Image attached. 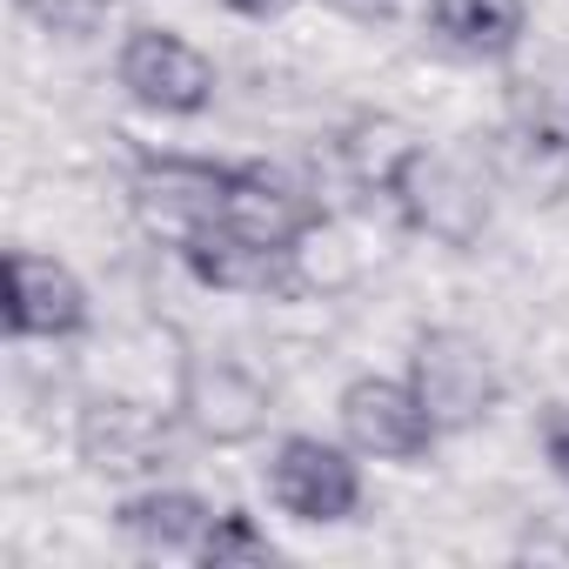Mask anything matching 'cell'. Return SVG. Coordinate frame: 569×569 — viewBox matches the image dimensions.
Masks as SVG:
<instances>
[{"label": "cell", "mask_w": 569, "mask_h": 569, "mask_svg": "<svg viewBox=\"0 0 569 569\" xmlns=\"http://www.w3.org/2000/svg\"><path fill=\"white\" fill-rule=\"evenodd\" d=\"M194 562L201 569H254V562H274V542H268V529L248 509H214Z\"/></svg>", "instance_id": "obj_15"}, {"label": "cell", "mask_w": 569, "mask_h": 569, "mask_svg": "<svg viewBox=\"0 0 569 569\" xmlns=\"http://www.w3.org/2000/svg\"><path fill=\"white\" fill-rule=\"evenodd\" d=\"M336 422H342V442L362 462H422L442 442V429L422 409V396L409 389V376H356V382H342Z\"/></svg>", "instance_id": "obj_6"}, {"label": "cell", "mask_w": 569, "mask_h": 569, "mask_svg": "<svg viewBox=\"0 0 569 569\" xmlns=\"http://www.w3.org/2000/svg\"><path fill=\"white\" fill-rule=\"evenodd\" d=\"M208 522H214V509L194 496V489H141V496H128L121 509H114V529L141 549V556H194L201 549V536H208Z\"/></svg>", "instance_id": "obj_11"}, {"label": "cell", "mask_w": 569, "mask_h": 569, "mask_svg": "<svg viewBox=\"0 0 569 569\" xmlns=\"http://www.w3.org/2000/svg\"><path fill=\"white\" fill-rule=\"evenodd\" d=\"M268 409H274V396H268V382L248 362H234V356H194V362H181L174 416L201 442H214V449L254 442L268 429Z\"/></svg>", "instance_id": "obj_7"}, {"label": "cell", "mask_w": 569, "mask_h": 569, "mask_svg": "<svg viewBox=\"0 0 569 569\" xmlns=\"http://www.w3.org/2000/svg\"><path fill=\"white\" fill-rule=\"evenodd\" d=\"M429 28L469 61H509L529 34L522 0H429Z\"/></svg>", "instance_id": "obj_13"}, {"label": "cell", "mask_w": 569, "mask_h": 569, "mask_svg": "<svg viewBox=\"0 0 569 569\" xmlns=\"http://www.w3.org/2000/svg\"><path fill=\"white\" fill-rule=\"evenodd\" d=\"M409 154H416V134H409L402 121H389V114H362V121L342 134V161H349V174H356L362 188H376V194H389V181L402 174Z\"/></svg>", "instance_id": "obj_14"}, {"label": "cell", "mask_w": 569, "mask_h": 569, "mask_svg": "<svg viewBox=\"0 0 569 569\" xmlns=\"http://www.w3.org/2000/svg\"><path fill=\"white\" fill-rule=\"evenodd\" d=\"M536 449H542L549 476L569 482V402H549V409H542V422H536Z\"/></svg>", "instance_id": "obj_17"}, {"label": "cell", "mask_w": 569, "mask_h": 569, "mask_svg": "<svg viewBox=\"0 0 569 569\" xmlns=\"http://www.w3.org/2000/svg\"><path fill=\"white\" fill-rule=\"evenodd\" d=\"M409 389L422 396V409L436 416L442 436H469L496 416L502 402V376L482 336L469 329H422L409 342Z\"/></svg>", "instance_id": "obj_3"}, {"label": "cell", "mask_w": 569, "mask_h": 569, "mask_svg": "<svg viewBox=\"0 0 569 569\" xmlns=\"http://www.w3.org/2000/svg\"><path fill=\"white\" fill-rule=\"evenodd\" d=\"M81 456L94 469H108V476L154 469L168 456V429L141 402H88V416H81Z\"/></svg>", "instance_id": "obj_12"}, {"label": "cell", "mask_w": 569, "mask_h": 569, "mask_svg": "<svg viewBox=\"0 0 569 569\" xmlns=\"http://www.w3.org/2000/svg\"><path fill=\"white\" fill-rule=\"evenodd\" d=\"M14 8H21L28 21H41L48 34H94V28L108 21L114 0H14Z\"/></svg>", "instance_id": "obj_16"}, {"label": "cell", "mask_w": 569, "mask_h": 569, "mask_svg": "<svg viewBox=\"0 0 569 569\" xmlns=\"http://www.w3.org/2000/svg\"><path fill=\"white\" fill-rule=\"evenodd\" d=\"M228 8H234L241 21H274L281 8H289V0H228Z\"/></svg>", "instance_id": "obj_19"}, {"label": "cell", "mask_w": 569, "mask_h": 569, "mask_svg": "<svg viewBox=\"0 0 569 569\" xmlns=\"http://www.w3.org/2000/svg\"><path fill=\"white\" fill-rule=\"evenodd\" d=\"M114 81L134 108L168 114V121L208 114V101H214V61L174 28H128V41L114 54Z\"/></svg>", "instance_id": "obj_5"}, {"label": "cell", "mask_w": 569, "mask_h": 569, "mask_svg": "<svg viewBox=\"0 0 569 569\" xmlns=\"http://www.w3.org/2000/svg\"><path fill=\"white\" fill-rule=\"evenodd\" d=\"M322 8H336L342 21H362V28H382L402 14V0H322Z\"/></svg>", "instance_id": "obj_18"}, {"label": "cell", "mask_w": 569, "mask_h": 569, "mask_svg": "<svg viewBox=\"0 0 569 569\" xmlns=\"http://www.w3.org/2000/svg\"><path fill=\"white\" fill-rule=\"evenodd\" d=\"M0 281H8L0 316H8L14 342H68V336L88 329V289H81V274L68 261L34 254V248H8Z\"/></svg>", "instance_id": "obj_8"}, {"label": "cell", "mask_w": 569, "mask_h": 569, "mask_svg": "<svg viewBox=\"0 0 569 569\" xmlns=\"http://www.w3.org/2000/svg\"><path fill=\"white\" fill-rule=\"evenodd\" d=\"M128 208L148 241L181 254L228 221V168L201 154H141L128 174Z\"/></svg>", "instance_id": "obj_2"}, {"label": "cell", "mask_w": 569, "mask_h": 569, "mask_svg": "<svg viewBox=\"0 0 569 569\" xmlns=\"http://www.w3.org/2000/svg\"><path fill=\"white\" fill-rule=\"evenodd\" d=\"M322 201L289 181L268 161H241L228 168V228H241L248 241H268V248H302L316 228H322Z\"/></svg>", "instance_id": "obj_9"}, {"label": "cell", "mask_w": 569, "mask_h": 569, "mask_svg": "<svg viewBox=\"0 0 569 569\" xmlns=\"http://www.w3.org/2000/svg\"><path fill=\"white\" fill-rule=\"evenodd\" d=\"M188 274L201 289H221V296H274V289H296V248H268V241H248L241 228H208L194 248H181Z\"/></svg>", "instance_id": "obj_10"}, {"label": "cell", "mask_w": 569, "mask_h": 569, "mask_svg": "<svg viewBox=\"0 0 569 569\" xmlns=\"http://www.w3.org/2000/svg\"><path fill=\"white\" fill-rule=\"evenodd\" d=\"M268 502L289 522L336 529L362 509V456L322 436H281L268 456Z\"/></svg>", "instance_id": "obj_4"}, {"label": "cell", "mask_w": 569, "mask_h": 569, "mask_svg": "<svg viewBox=\"0 0 569 569\" xmlns=\"http://www.w3.org/2000/svg\"><path fill=\"white\" fill-rule=\"evenodd\" d=\"M389 201H396L402 228H416V234H429L442 248H476L489 234V221H496V181L469 148L416 141V154L389 181Z\"/></svg>", "instance_id": "obj_1"}]
</instances>
